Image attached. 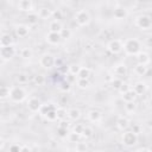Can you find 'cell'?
Returning <instances> with one entry per match:
<instances>
[{
  "mask_svg": "<svg viewBox=\"0 0 152 152\" xmlns=\"http://www.w3.org/2000/svg\"><path fill=\"white\" fill-rule=\"evenodd\" d=\"M124 50L127 55H138L140 52V43L135 38L127 39L124 44Z\"/></svg>",
  "mask_w": 152,
  "mask_h": 152,
  "instance_id": "1",
  "label": "cell"
},
{
  "mask_svg": "<svg viewBox=\"0 0 152 152\" xmlns=\"http://www.w3.org/2000/svg\"><path fill=\"white\" fill-rule=\"evenodd\" d=\"M10 99L13 102H21L26 99V91L21 87H14L11 88V96Z\"/></svg>",
  "mask_w": 152,
  "mask_h": 152,
  "instance_id": "2",
  "label": "cell"
},
{
  "mask_svg": "<svg viewBox=\"0 0 152 152\" xmlns=\"http://www.w3.org/2000/svg\"><path fill=\"white\" fill-rule=\"evenodd\" d=\"M75 20L80 26H87L90 23V15L86 10H80L75 14Z\"/></svg>",
  "mask_w": 152,
  "mask_h": 152,
  "instance_id": "3",
  "label": "cell"
},
{
  "mask_svg": "<svg viewBox=\"0 0 152 152\" xmlns=\"http://www.w3.org/2000/svg\"><path fill=\"white\" fill-rule=\"evenodd\" d=\"M107 49H108L109 52L116 55V53H120V52L122 51V49H124V44H122V42H121L120 39H112V40L108 42V44H107Z\"/></svg>",
  "mask_w": 152,
  "mask_h": 152,
  "instance_id": "4",
  "label": "cell"
},
{
  "mask_svg": "<svg viewBox=\"0 0 152 152\" xmlns=\"http://www.w3.org/2000/svg\"><path fill=\"white\" fill-rule=\"evenodd\" d=\"M138 141V135L132 131H126L122 134V142L126 146H134Z\"/></svg>",
  "mask_w": 152,
  "mask_h": 152,
  "instance_id": "5",
  "label": "cell"
},
{
  "mask_svg": "<svg viewBox=\"0 0 152 152\" xmlns=\"http://www.w3.org/2000/svg\"><path fill=\"white\" fill-rule=\"evenodd\" d=\"M15 55V48L13 45L0 48V57L2 61H10Z\"/></svg>",
  "mask_w": 152,
  "mask_h": 152,
  "instance_id": "6",
  "label": "cell"
},
{
  "mask_svg": "<svg viewBox=\"0 0 152 152\" xmlns=\"http://www.w3.org/2000/svg\"><path fill=\"white\" fill-rule=\"evenodd\" d=\"M151 23H152L151 21V18L148 15H146V14H141V15L137 17V19H135L137 26L140 27V28H142V30H147L151 26Z\"/></svg>",
  "mask_w": 152,
  "mask_h": 152,
  "instance_id": "7",
  "label": "cell"
},
{
  "mask_svg": "<svg viewBox=\"0 0 152 152\" xmlns=\"http://www.w3.org/2000/svg\"><path fill=\"white\" fill-rule=\"evenodd\" d=\"M39 64L45 69H50L55 65V58L50 53H44L39 59Z\"/></svg>",
  "mask_w": 152,
  "mask_h": 152,
  "instance_id": "8",
  "label": "cell"
},
{
  "mask_svg": "<svg viewBox=\"0 0 152 152\" xmlns=\"http://www.w3.org/2000/svg\"><path fill=\"white\" fill-rule=\"evenodd\" d=\"M42 102H40V100L38 99V97H31L28 101H27V107H28V109L31 110V112H33V113H36V112H39L40 110V108H42Z\"/></svg>",
  "mask_w": 152,
  "mask_h": 152,
  "instance_id": "9",
  "label": "cell"
},
{
  "mask_svg": "<svg viewBox=\"0 0 152 152\" xmlns=\"http://www.w3.org/2000/svg\"><path fill=\"white\" fill-rule=\"evenodd\" d=\"M18 8L20 11H24V12H30L32 11L33 8V2L31 0H21L18 2Z\"/></svg>",
  "mask_w": 152,
  "mask_h": 152,
  "instance_id": "10",
  "label": "cell"
},
{
  "mask_svg": "<svg viewBox=\"0 0 152 152\" xmlns=\"http://www.w3.org/2000/svg\"><path fill=\"white\" fill-rule=\"evenodd\" d=\"M113 15H114L115 19L121 20V19H125L128 15V12H127V10L125 7H116L113 11Z\"/></svg>",
  "mask_w": 152,
  "mask_h": 152,
  "instance_id": "11",
  "label": "cell"
},
{
  "mask_svg": "<svg viewBox=\"0 0 152 152\" xmlns=\"http://www.w3.org/2000/svg\"><path fill=\"white\" fill-rule=\"evenodd\" d=\"M61 39H62V38H61V34H59V33H56V32H49V33L46 34V42H48L49 44H52V45L58 44Z\"/></svg>",
  "mask_w": 152,
  "mask_h": 152,
  "instance_id": "12",
  "label": "cell"
},
{
  "mask_svg": "<svg viewBox=\"0 0 152 152\" xmlns=\"http://www.w3.org/2000/svg\"><path fill=\"white\" fill-rule=\"evenodd\" d=\"M116 127L120 129V131H125L129 127V120L125 116H120L118 120H116Z\"/></svg>",
  "mask_w": 152,
  "mask_h": 152,
  "instance_id": "13",
  "label": "cell"
},
{
  "mask_svg": "<svg viewBox=\"0 0 152 152\" xmlns=\"http://www.w3.org/2000/svg\"><path fill=\"white\" fill-rule=\"evenodd\" d=\"M28 32H30V27L26 26V25H18V26L15 27V33H17V36L20 37V38L26 37V36L28 34Z\"/></svg>",
  "mask_w": 152,
  "mask_h": 152,
  "instance_id": "14",
  "label": "cell"
},
{
  "mask_svg": "<svg viewBox=\"0 0 152 152\" xmlns=\"http://www.w3.org/2000/svg\"><path fill=\"white\" fill-rule=\"evenodd\" d=\"M37 14L42 19H48V18H50L53 14V11L50 10V8H48V7H42V8H39V11H38Z\"/></svg>",
  "mask_w": 152,
  "mask_h": 152,
  "instance_id": "15",
  "label": "cell"
},
{
  "mask_svg": "<svg viewBox=\"0 0 152 152\" xmlns=\"http://www.w3.org/2000/svg\"><path fill=\"white\" fill-rule=\"evenodd\" d=\"M49 30L50 32H56V33H59L62 30H63V26L61 24V21L58 20H52L49 25Z\"/></svg>",
  "mask_w": 152,
  "mask_h": 152,
  "instance_id": "16",
  "label": "cell"
},
{
  "mask_svg": "<svg viewBox=\"0 0 152 152\" xmlns=\"http://www.w3.org/2000/svg\"><path fill=\"white\" fill-rule=\"evenodd\" d=\"M137 59H138V64L147 65V63L150 62V56H148V53H146V52H144V51H140V52L137 55Z\"/></svg>",
  "mask_w": 152,
  "mask_h": 152,
  "instance_id": "17",
  "label": "cell"
},
{
  "mask_svg": "<svg viewBox=\"0 0 152 152\" xmlns=\"http://www.w3.org/2000/svg\"><path fill=\"white\" fill-rule=\"evenodd\" d=\"M66 115H68V118H69L70 120L76 121V120H78V119L81 118V110L77 109V108H70V109L68 110Z\"/></svg>",
  "mask_w": 152,
  "mask_h": 152,
  "instance_id": "18",
  "label": "cell"
},
{
  "mask_svg": "<svg viewBox=\"0 0 152 152\" xmlns=\"http://www.w3.org/2000/svg\"><path fill=\"white\" fill-rule=\"evenodd\" d=\"M88 119L91 121V122H97L101 120V113L96 109H91L88 112Z\"/></svg>",
  "mask_w": 152,
  "mask_h": 152,
  "instance_id": "19",
  "label": "cell"
},
{
  "mask_svg": "<svg viewBox=\"0 0 152 152\" xmlns=\"http://www.w3.org/2000/svg\"><path fill=\"white\" fill-rule=\"evenodd\" d=\"M146 89H147V87H146V84H145L144 82H137V83L134 84V87H133V90L135 91L137 95L144 94V93L146 91Z\"/></svg>",
  "mask_w": 152,
  "mask_h": 152,
  "instance_id": "20",
  "label": "cell"
},
{
  "mask_svg": "<svg viewBox=\"0 0 152 152\" xmlns=\"http://www.w3.org/2000/svg\"><path fill=\"white\" fill-rule=\"evenodd\" d=\"M12 45V37L8 33H4L0 38V46H10Z\"/></svg>",
  "mask_w": 152,
  "mask_h": 152,
  "instance_id": "21",
  "label": "cell"
},
{
  "mask_svg": "<svg viewBox=\"0 0 152 152\" xmlns=\"http://www.w3.org/2000/svg\"><path fill=\"white\" fill-rule=\"evenodd\" d=\"M135 97H137V94H135V91H134L133 89L128 90L127 93H125V94L122 95V100H124L125 102H133V101L135 100Z\"/></svg>",
  "mask_w": 152,
  "mask_h": 152,
  "instance_id": "22",
  "label": "cell"
},
{
  "mask_svg": "<svg viewBox=\"0 0 152 152\" xmlns=\"http://www.w3.org/2000/svg\"><path fill=\"white\" fill-rule=\"evenodd\" d=\"M114 74L116 76H125L127 74V66L125 64H118V65H115Z\"/></svg>",
  "mask_w": 152,
  "mask_h": 152,
  "instance_id": "23",
  "label": "cell"
},
{
  "mask_svg": "<svg viewBox=\"0 0 152 152\" xmlns=\"http://www.w3.org/2000/svg\"><path fill=\"white\" fill-rule=\"evenodd\" d=\"M147 70H148V68L144 64H137L134 68V72L139 76H145L147 74Z\"/></svg>",
  "mask_w": 152,
  "mask_h": 152,
  "instance_id": "24",
  "label": "cell"
},
{
  "mask_svg": "<svg viewBox=\"0 0 152 152\" xmlns=\"http://www.w3.org/2000/svg\"><path fill=\"white\" fill-rule=\"evenodd\" d=\"M10 96H11V88L7 87V86H1V88H0V99L5 100Z\"/></svg>",
  "mask_w": 152,
  "mask_h": 152,
  "instance_id": "25",
  "label": "cell"
},
{
  "mask_svg": "<svg viewBox=\"0 0 152 152\" xmlns=\"http://www.w3.org/2000/svg\"><path fill=\"white\" fill-rule=\"evenodd\" d=\"M89 76H90V70L88 68H81V70L77 75V77L81 78V80H88Z\"/></svg>",
  "mask_w": 152,
  "mask_h": 152,
  "instance_id": "26",
  "label": "cell"
},
{
  "mask_svg": "<svg viewBox=\"0 0 152 152\" xmlns=\"http://www.w3.org/2000/svg\"><path fill=\"white\" fill-rule=\"evenodd\" d=\"M49 121H55L56 119H57V109L53 107L52 109H50L45 115H44Z\"/></svg>",
  "mask_w": 152,
  "mask_h": 152,
  "instance_id": "27",
  "label": "cell"
},
{
  "mask_svg": "<svg viewBox=\"0 0 152 152\" xmlns=\"http://www.w3.org/2000/svg\"><path fill=\"white\" fill-rule=\"evenodd\" d=\"M81 138H82V135L78 134V133H75V132H71V133H69V135H68L69 141H70V142H75V144H77L78 141H81Z\"/></svg>",
  "mask_w": 152,
  "mask_h": 152,
  "instance_id": "28",
  "label": "cell"
},
{
  "mask_svg": "<svg viewBox=\"0 0 152 152\" xmlns=\"http://www.w3.org/2000/svg\"><path fill=\"white\" fill-rule=\"evenodd\" d=\"M81 135H82V138H84V139L90 138V137L93 135V129H91V127L84 126V127H83V131H82V133H81Z\"/></svg>",
  "mask_w": 152,
  "mask_h": 152,
  "instance_id": "29",
  "label": "cell"
},
{
  "mask_svg": "<svg viewBox=\"0 0 152 152\" xmlns=\"http://www.w3.org/2000/svg\"><path fill=\"white\" fill-rule=\"evenodd\" d=\"M38 18H39V17H38V14H37V13H32V12H31V13H28V14H27V18H26V19H27L28 24L34 25V24H37V23H38Z\"/></svg>",
  "mask_w": 152,
  "mask_h": 152,
  "instance_id": "30",
  "label": "cell"
},
{
  "mask_svg": "<svg viewBox=\"0 0 152 152\" xmlns=\"http://www.w3.org/2000/svg\"><path fill=\"white\" fill-rule=\"evenodd\" d=\"M122 83H124V82H122L119 77H113V78H112V81H110L112 87H113L114 89H118V90L120 89V87L122 86Z\"/></svg>",
  "mask_w": 152,
  "mask_h": 152,
  "instance_id": "31",
  "label": "cell"
},
{
  "mask_svg": "<svg viewBox=\"0 0 152 152\" xmlns=\"http://www.w3.org/2000/svg\"><path fill=\"white\" fill-rule=\"evenodd\" d=\"M87 150H88L87 144L86 142H82V141H78L76 144V146H75V151L76 152H87Z\"/></svg>",
  "mask_w": 152,
  "mask_h": 152,
  "instance_id": "32",
  "label": "cell"
},
{
  "mask_svg": "<svg viewBox=\"0 0 152 152\" xmlns=\"http://www.w3.org/2000/svg\"><path fill=\"white\" fill-rule=\"evenodd\" d=\"M80 70H81V66L77 65V64H71V65L69 66V74H71V75H74V76L78 75Z\"/></svg>",
  "mask_w": 152,
  "mask_h": 152,
  "instance_id": "33",
  "label": "cell"
},
{
  "mask_svg": "<svg viewBox=\"0 0 152 152\" xmlns=\"http://www.w3.org/2000/svg\"><path fill=\"white\" fill-rule=\"evenodd\" d=\"M59 34H61V38H62V39H69V38L71 37V30L63 27V30L59 32Z\"/></svg>",
  "mask_w": 152,
  "mask_h": 152,
  "instance_id": "34",
  "label": "cell"
},
{
  "mask_svg": "<svg viewBox=\"0 0 152 152\" xmlns=\"http://www.w3.org/2000/svg\"><path fill=\"white\" fill-rule=\"evenodd\" d=\"M20 56L23 58H30V57H32V51L28 48H24L20 50Z\"/></svg>",
  "mask_w": 152,
  "mask_h": 152,
  "instance_id": "35",
  "label": "cell"
},
{
  "mask_svg": "<svg viewBox=\"0 0 152 152\" xmlns=\"http://www.w3.org/2000/svg\"><path fill=\"white\" fill-rule=\"evenodd\" d=\"M135 108H137V106H135L134 101L133 102H125V109H126V112L132 113V112L135 110Z\"/></svg>",
  "mask_w": 152,
  "mask_h": 152,
  "instance_id": "36",
  "label": "cell"
},
{
  "mask_svg": "<svg viewBox=\"0 0 152 152\" xmlns=\"http://www.w3.org/2000/svg\"><path fill=\"white\" fill-rule=\"evenodd\" d=\"M77 86L81 89H87L89 87V81L88 80H81V78H78L77 80Z\"/></svg>",
  "mask_w": 152,
  "mask_h": 152,
  "instance_id": "37",
  "label": "cell"
},
{
  "mask_svg": "<svg viewBox=\"0 0 152 152\" xmlns=\"http://www.w3.org/2000/svg\"><path fill=\"white\" fill-rule=\"evenodd\" d=\"M33 80H34V83L38 84V86H42V84L45 82V77H44L43 75H36Z\"/></svg>",
  "mask_w": 152,
  "mask_h": 152,
  "instance_id": "38",
  "label": "cell"
},
{
  "mask_svg": "<svg viewBox=\"0 0 152 152\" xmlns=\"http://www.w3.org/2000/svg\"><path fill=\"white\" fill-rule=\"evenodd\" d=\"M57 135L59 137V138H66L68 135H69V133H68V129H64V128H57Z\"/></svg>",
  "mask_w": 152,
  "mask_h": 152,
  "instance_id": "39",
  "label": "cell"
},
{
  "mask_svg": "<svg viewBox=\"0 0 152 152\" xmlns=\"http://www.w3.org/2000/svg\"><path fill=\"white\" fill-rule=\"evenodd\" d=\"M66 110L65 109H63V108H57V119H59V120H63L64 119V116L66 115Z\"/></svg>",
  "mask_w": 152,
  "mask_h": 152,
  "instance_id": "40",
  "label": "cell"
},
{
  "mask_svg": "<svg viewBox=\"0 0 152 152\" xmlns=\"http://www.w3.org/2000/svg\"><path fill=\"white\" fill-rule=\"evenodd\" d=\"M128 90H131V86H129L128 83H125V82H124V83H122V86L120 87L119 91H120V93L124 95V94H125V93H127Z\"/></svg>",
  "mask_w": 152,
  "mask_h": 152,
  "instance_id": "41",
  "label": "cell"
},
{
  "mask_svg": "<svg viewBox=\"0 0 152 152\" xmlns=\"http://www.w3.org/2000/svg\"><path fill=\"white\" fill-rule=\"evenodd\" d=\"M27 80H28V77H27V75H25V74H19V75L17 76V81H18L19 83H26Z\"/></svg>",
  "mask_w": 152,
  "mask_h": 152,
  "instance_id": "42",
  "label": "cell"
},
{
  "mask_svg": "<svg viewBox=\"0 0 152 152\" xmlns=\"http://www.w3.org/2000/svg\"><path fill=\"white\" fill-rule=\"evenodd\" d=\"M52 108H53V106H51V104H48V106H46V104H43L39 112L42 113V115H45V114H46L50 109H52Z\"/></svg>",
  "mask_w": 152,
  "mask_h": 152,
  "instance_id": "43",
  "label": "cell"
},
{
  "mask_svg": "<svg viewBox=\"0 0 152 152\" xmlns=\"http://www.w3.org/2000/svg\"><path fill=\"white\" fill-rule=\"evenodd\" d=\"M83 127H84L83 125H81V124H76V125L72 127V132L81 134V133H82V131H83Z\"/></svg>",
  "mask_w": 152,
  "mask_h": 152,
  "instance_id": "44",
  "label": "cell"
},
{
  "mask_svg": "<svg viewBox=\"0 0 152 152\" xmlns=\"http://www.w3.org/2000/svg\"><path fill=\"white\" fill-rule=\"evenodd\" d=\"M20 150H21V146L18 144H13L10 146V152H20Z\"/></svg>",
  "mask_w": 152,
  "mask_h": 152,
  "instance_id": "45",
  "label": "cell"
},
{
  "mask_svg": "<svg viewBox=\"0 0 152 152\" xmlns=\"http://www.w3.org/2000/svg\"><path fill=\"white\" fill-rule=\"evenodd\" d=\"M61 90H63V91H68L69 89H70V83L69 82H66V81H64V82H62V84H61Z\"/></svg>",
  "mask_w": 152,
  "mask_h": 152,
  "instance_id": "46",
  "label": "cell"
},
{
  "mask_svg": "<svg viewBox=\"0 0 152 152\" xmlns=\"http://www.w3.org/2000/svg\"><path fill=\"white\" fill-rule=\"evenodd\" d=\"M58 127L59 128H64V129H68L69 128V122L65 121V120H61L59 124H58Z\"/></svg>",
  "mask_w": 152,
  "mask_h": 152,
  "instance_id": "47",
  "label": "cell"
},
{
  "mask_svg": "<svg viewBox=\"0 0 152 152\" xmlns=\"http://www.w3.org/2000/svg\"><path fill=\"white\" fill-rule=\"evenodd\" d=\"M132 132L135 133V134L138 135V134L141 132V127H140L139 125H133V127H132Z\"/></svg>",
  "mask_w": 152,
  "mask_h": 152,
  "instance_id": "48",
  "label": "cell"
},
{
  "mask_svg": "<svg viewBox=\"0 0 152 152\" xmlns=\"http://www.w3.org/2000/svg\"><path fill=\"white\" fill-rule=\"evenodd\" d=\"M65 81H66V82H69V83L71 84L72 82H75V81H76V78H75V76H74V75L69 74V75H66V77H65Z\"/></svg>",
  "mask_w": 152,
  "mask_h": 152,
  "instance_id": "49",
  "label": "cell"
},
{
  "mask_svg": "<svg viewBox=\"0 0 152 152\" xmlns=\"http://www.w3.org/2000/svg\"><path fill=\"white\" fill-rule=\"evenodd\" d=\"M55 18H56V20H58L59 21V19L62 18V13H61V11H53V14H52Z\"/></svg>",
  "mask_w": 152,
  "mask_h": 152,
  "instance_id": "50",
  "label": "cell"
},
{
  "mask_svg": "<svg viewBox=\"0 0 152 152\" xmlns=\"http://www.w3.org/2000/svg\"><path fill=\"white\" fill-rule=\"evenodd\" d=\"M55 65L58 66V68H62L63 66V61L61 58H55Z\"/></svg>",
  "mask_w": 152,
  "mask_h": 152,
  "instance_id": "51",
  "label": "cell"
},
{
  "mask_svg": "<svg viewBox=\"0 0 152 152\" xmlns=\"http://www.w3.org/2000/svg\"><path fill=\"white\" fill-rule=\"evenodd\" d=\"M20 152H31V148H30L27 145H23V146H21Z\"/></svg>",
  "mask_w": 152,
  "mask_h": 152,
  "instance_id": "52",
  "label": "cell"
},
{
  "mask_svg": "<svg viewBox=\"0 0 152 152\" xmlns=\"http://www.w3.org/2000/svg\"><path fill=\"white\" fill-rule=\"evenodd\" d=\"M139 152H150V150H147V148H141V150H139Z\"/></svg>",
  "mask_w": 152,
  "mask_h": 152,
  "instance_id": "53",
  "label": "cell"
},
{
  "mask_svg": "<svg viewBox=\"0 0 152 152\" xmlns=\"http://www.w3.org/2000/svg\"><path fill=\"white\" fill-rule=\"evenodd\" d=\"M151 131H152V126H151Z\"/></svg>",
  "mask_w": 152,
  "mask_h": 152,
  "instance_id": "54",
  "label": "cell"
}]
</instances>
